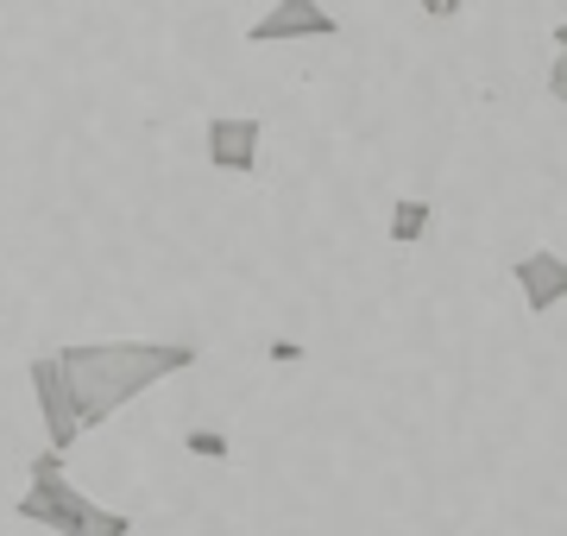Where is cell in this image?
Listing matches in <instances>:
<instances>
[{
	"label": "cell",
	"mask_w": 567,
	"mask_h": 536,
	"mask_svg": "<svg viewBox=\"0 0 567 536\" xmlns=\"http://www.w3.org/2000/svg\"><path fill=\"white\" fill-rule=\"evenodd\" d=\"M63 379L76 392L82 430H102L114 416L145 398L152 385L177 379V372L196 367V348L189 341H158V334H121V341H76V348H58Z\"/></svg>",
	"instance_id": "cell-1"
},
{
	"label": "cell",
	"mask_w": 567,
	"mask_h": 536,
	"mask_svg": "<svg viewBox=\"0 0 567 536\" xmlns=\"http://www.w3.org/2000/svg\"><path fill=\"white\" fill-rule=\"evenodd\" d=\"M25 474H32V486L20 493L13 512H20L25 524H39L44 536H133V517L126 512L95 505L82 486L63 480V454L58 449H39L32 461H25Z\"/></svg>",
	"instance_id": "cell-2"
},
{
	"label": "cell",
	"mask_w": 567,
	"mask_h": 536,
	"mask_svg": "<svg viewBox=\"0 0 567 536\" xmlns=\"http://www.w3.org/2000/svg\"><path fill=\"white\" fill-rule=\"evenodd\" d=\"M25 379H32V398H39L44 449L70 454V449H76V435H89V430H82L76 392H70V379H63V360H58V353H39V360L25 367Z\"/></svg>",
	"instance_id": "cell-3"
},
{
	"label": "cell",
	"mask_w": 567,
	"mask_h": 536,
	"mask_svg": "<svg viewBox=\"0 0 567 536\" xmlns=\"http://www.w3.org/2000/svg\"><path fill=\"white\" fill-rule=\"evenodd\" d=\"M341 20L328 13L322 0H271L259 20L246 25V39L252 44H290V39H334Z\"/></svg>",
	"instance_id": "cell-4"
},
{
	"label": "cell",
	"mask_w": 567,
	"mask_h": 536,
	"mask_svg": "<svg viewBox=\"0 0 567 536\" xmlns=\"http://www.w3.org/2000/svg\"><path fill=\"white\" fill-rule=\"evenodd\" d=\"M203 133H208V165L221 171V177H252V171H259L265 126L252 121V114H215Z\"/></svg>",
	"instance_id": "cell-5"
},
{
	"label": "cell",
	"mask_w": 567,
	"mask_h": 536,
	"mask_svg": "<svg viewBox=\"0 0 567 536\" xmlns=\"http://www.w3.org/2000/svg\"><path fill=\"white\" fill-rule=\"evenodd\" d=\"M511 285L524 290V310L529 316H548L567 303V259L561 252H524L511 266Z\"/></svg>",
	"instance_id": "cell-6"
},
{
	"label": "cell",
	"mask_w": 567,
	"mask_h": 536,
	"mask_svg": "<svg viewBox=\"0 0 567 536\" xmlns=\"http://www.w3.org/2000/svg\"><path fill=\"white\" fill-rule=\"evenodd\" d=\"M429 227H435V203H429V196H398V203H391V240H398V247L423 240Z\"/></svg>",
	"instance_id": "cell-7"
},
{
	"label": "cell",
	"mask_w": 567,
	"mask_h": 536,
	"mask_svg": "<svg viewBox=\"0 0 567 536\" xmlns=\"http://www.w3.org/2000/svg\"><path fill=\"white\" fill-rule=\"evenodd\" d=\"M183 449L203 454V461H227V454H234V449H227V435H215V430H189V435H183Z\"/></svg>",
	"instance_id": "cell-8"
},
{
	"label": "cell",
	"mask_w": 567,
	"mask_h": 536,
	"mask_svg": "<svg viewBox=\"0 0 567 536\" xmlns=\"http://www.w3.org/2000/svg\"><path fill=\"white\" fill-rule=\"evenodd\" d=\"M548 95L567 107V51H555V63H548Z\"/></svg>",
	"instance_id": "cell-9"
},
{
	"label": "cell",
	"mask_w": 567,
	"mask_h": 536,
	"mask_svg": "<svg viewBox=\"0 0 567 536\" xmlns=\"http://www.w3.org/2000/svg\"><path fill=\"white\" fill-rule=\"evenodd\" d=\"M416 7H423L429 20H454V13H461L466 0H416Z\"/></svg>",
	"instance_id": "cell-10"
},
{
	"label": "cell",
	"mask_w": 567,
	"mask_h": 536,
	"mask_svg": "<svg viewBox=\"0 0 567 536\" xmlns=\"http://www.w3.org/2000/svg\"><path fill=\"white\" fill-rule=\"evenodd\" d=\"M555 51H567V20H561V25H555Z\"/></svg>",
	"instance_id": "cell-11"
}]
</instances>
